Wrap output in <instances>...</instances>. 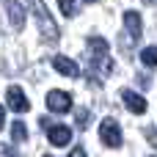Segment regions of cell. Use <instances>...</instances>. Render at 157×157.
I'll list each match as a JSON object with an SVG mask.
<instances>
[{
    "label": "cell",
    "instance_id": "7a4b0ae2",
    "mask_svg": "<svg viewBox=\"0 0 157 157\" xmlns=\"http://www.w3.org/2000/svg\"><path fill=\"white\" fill-rule=\"evenodd\" d=\"M28 3H30V8H33V14H36V19H39V30H41L44 41H47V44H55L61 33H58V25H55L52 17H50L47 6H44L41 0H28Z\"/></svg>",
    "mask_w": 157,
    "mask_h": 157
},
{
    "label": "cell",
    "instance_id": "6da1fadb",
    "mask_svg": "<svg viewBox=\"0 0 157 157\" xmlns=\"http://www.w3.org/2000/svg\"><path fill=\"white\" fill-rule=\"evenodd\" d=\"M86 44H88V50H91V58H88L91 80H94V86H99L102 77L113 72V61H110V55H108V41H105L102 36H88Z\"/></svg>",
    "mask_w": 157,
    "mask_h": 157
},
{
    "label": "cell",
    "instance_id": "8992f818",
    "mask_svg": "<svg viewBox=\"0 0 157 157\" xmlns=\"http://www.w3.org/2000/svg\"><path fill=\"white\" fill-rule=\"evenodd\" d=\"M121 99H124L127 110H132L135 116H144V113H146V99H144L141 94H135V91L124 88V91H121Z\"/></svg>",
    "mask_w": 157,
    "mask_h": 157
},
{
    "label": "cell",
    "instance_id": "5bb4252c",
    "mask_svg": "<svg viewBox=\"0 0 157 157\" xmlns=\"http://www.w3.org/2000/svg\"><path fill=\"white\" fill-rule=\"evenodd\" d=\"M88 121H91V110H86V108H80L77 110V127H88Z\"/></svg>",
    "mask_w": 157,
    "mask_h": 157
},
{
    "label": "cell",
    "instance_id": "d6986e66",
    "mask_svg": "<svg viewBox=\"0 0 157 157\" xmlns=\"http://www.w3.org/2000/svg\"><path fill=\"white\" fill-rule=\"evenodd\" d=\"M41 157H50V155H41Z\"/></svg>",
    "mask_w": 157,
    "mask_h": 157
},
{
    "label": "cell",
    "instance_id": "9c48e42d",
    "mask_svg": "<svg viewBox=\"0 0 157 157\" xmlns=\"http://www.w3.org/2000/svg\"><path fill=\"white\" fill-rule=\"evenodd\" d=\"M124 28L130 33V41H138L141 39V14L138 11H127L124 14Z\"/></svg>",
    "mask_w": 157,
    "mask_h": 157
},
{
    "label": "cell",
    "instance_id": "52a82bcc",
    "mask_svg": "<svg viewBox=\"0 0 157 157\" xmlns=\"http://www.w3.org/2000/svg\"><path fill=\"white\" fill-rule=\"evenodd\" d=\"M47 138H50L52 146H66V144H72V130L66 124H52L47 130Z\"/></svg>",
    "mask_w": 157,
    "mask_h": 157
},
{
    "label": "cell",
    "instance_id": "ac0fdd59",
    "mask_svg": "<svg viewBox=\"0 0 157 157\" xmlns=\"http://www.w3.org/2000/svg\"><path fill=\"white\" fill-rule=\"evenodd\" d=\"M86 3H94V0H86Z\"/></svg>",
    "mask_w": 157,
    "mask_h": 157
},
{
    "label": "cell",
    "instance_id": "7c38bea8",
    "mask_svg": "<svg viewBox=\"0 0 157 157\" xmlns=\"http://www.w3.org/2000/svg\"><path fill=\"white\" fill-rule=\"evenodd\" d=\"M11 138H14L17 144H22V141L28 138V127H25L22 121H14V124H11Z\"/></svg>",
    "mask_w": 157,
    "mask_h": 157
},
{
    "label": "cell",
    "instance_id": "30bf717a",
    "mask_svg": "<svg viewBox=\"0 0 157 157\" xmlns=\"http://www.w3.org/2000/svg\"><path fill=\"white\" fill-rule=\"evenodd\" d=\"M6 6H8V19H11V25H14L17 30H22V25H25V8L19 6V0H8Z\"/></svg>",
    "mask_w": 157,
    "mask_h": 157
},
{
    "label": "cell",
    "instance_id": "e0dca14e",
    "mask_svg": "<svg viewBox=\"0 0 157 157\" xmlns=\"http://www.w3.org/2000/svg\"><path fill=\"white\" fill-rule=\"evenodd\" d=\"M146 3H157V0H146Z\"/></svg>",
    "mask_w": 157,
    "mask_h": 157
},
{
    "label": "cell",
    "instance_id": "9a60e30c",
    "mask_svg": "<svg viewBox=\"0 0 157 157\" xmlns=\"http://www.w3.org/2000/svg\"><path fill=\"white\" fill-rule=\"evenodd\" d=\"M69 157H88V155H86V149H83V146H75V149L69 152Z\"/></svg>",
    "mask_w": 157,
    "mask_h": 157
},
{
    "label": "cell",
    "instance_id": "8fae6325",
    "mask_svg": "<svg viewBox=\"0 0 157 157\" xmlns=\"http://www.w3.org/2000/svg\"><path fill=\"white\" fill-rule=\"evenodd\" d=\"M141 61H144V66H157V47H144Z\"/></svg>",
    "mask_w": 157,
    "mask_h": 157
},
{
    "label": "cell",
    "instance_id": "4fadbf2b",
    "mask_svg": "<svg viewBox=\"0 0 157 157\" xmlns=\"http://www.w3.org/2000/svg\"><path fill=\"white\" fill-rule=\"evenodd\" d=\"M58 8L63 17H75L77 14V0H58Z\"/></svg>",
    "mask_w": 157,
    "mask_h": 157
},
{
    "label": "cell",
    "instance_id": "5b68a950",
    "mask_svg": "<svg viewBox=\"0 0 157 157\" xmlns=\"http://www.w3.org/2000/svg\"><path fill=\"white\" fill-rule=\"evenodd\" d=\"M47 108L52 110V113H69L72 110V94H66V91H50L47 94Z\"/></svg>",
    "mask_w": 157,
    "mask_h": 157
},
{
    "label": "cell",
    "instance_id": "277c9868",
    "mask_svg": "<svg viewBox=\"0 0 157 157\" xmlns=\"http://www.w3.org/2000/svg\"><path fill=\"white\" fill-rule=\"evenodd\" d=\"M6 102H8V110H14V113H28L30 110V102H28V97H25V91L19 86H11L8 88Z\"/></svg>",
    "mask_w": 157,
    "mask_h": 157
},
{
    "label": "cell",
    "instance_id": "3957f363",
    "mask_svg": "<svg viewBox=\"0 0 157 157\" xmlns=\"http://www.w3.org/2000/svg\"><path fill=\"white\" fill-rule=\"evenodd\" d=\"M99 138H102L105 146L119 149V146H121V127H119V121H116V119H105V121L99 124Z\"/></svg>",
    "mask_w": 157,
    "mask_h": 157
},
{
    "label": "cell",
    "instance_id": "ffe728a7",
    "mask_svg": "<svg viewBox=\"0 0 157 157\" xmlns=\"http://www.w3.org/2000/svg\"><path fill=\"white\" fill-rule=\"evenodd\" d=\"M8 157H14V155H8Z\"/></svg>",
    "mask_w": 157,
    "mask_h": 157
},
{
    "label": "cell",
    "instance_id": "ba28073f",
    "mask_svg": "<svg viewBox=\"0 0 157 157\" xmlns=\"http://www.w3.org/2000/svg\"><path fill=\"white\" fill-rule=\"evenodd\" d=\"M52 66H55V72H61L66 77H80V66L72 58H66V55H55L52 58Z\"/></svg>",
    "mask_w": 157,
    "mask_h": 157
},
{
    "label": "cell",
    "instance_id": "2e32d148",
    "mask_svg": "<svg viewBox=\"0 0 157 157\" xmlns=\"http://www.w3.org/2000/svg\"><path fill=\"white\" fill-rule=\"evenodd\" d=\"M3 127H6V108L0 105V130H3Z\"/></svg>",
    "mask_w": 157,
    "mask_h": 157
}]
</instances>
